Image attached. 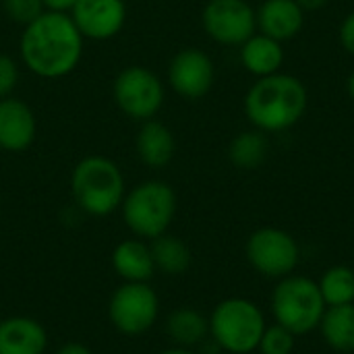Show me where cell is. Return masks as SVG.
Masks as SVG:
<instances>
[{
    "label": "cell",
    "mask_w": 354,
    "mask_h": 354,
    "mask_svg": "<svg viewBox=\"0 0 354 354\" xmlns=\"http://www.w3.org/2000/svg\"><path fill=\"white\" fill-rule=\"evenodd\" d=\"M166 332L176 346L193 348L207 340L209 319L193 307H180L168 315Z\"/></svg>",
    "instance_id": "d6986e66"
},
{
    "label": "cell",
    "mask_w": 354,
    "mask_h": 354,
    "mask_svg": "<svg viewBox=\"0 0 354 354\" xmlns=\"http://www.w3.org/2000/svg\"><path fill=\"white\" fill-rule=\"evenodd\" d=\"M346 93H348V97L354 102V68L351 71L348 79H346Z\"/></svg>",
    "instance_id": "1f68e13d"
},
{
    "label": "cell",
    "mask_w": 354,
    "mask_h": 354,
    "mask_svg": "<svg viewBox=\"0 0 354 354\" xmlns=\"http://www.w3.org/2000/svg\"><path fill=\"white\" fill-rule=\"evenodd\" d=\"M56 354H93L85 344H79V342H66V344H62Z\"/></svg>",
    "instance_id": "f1b7e54d"
},
{
    "label": "cell",
    "mask_w": 354,
    "mask_h": 354,
    "mask_svg": "<svg viewBox=\"0 0 354 354\" xmlns=\"http://www.w3.org/2000/svg\"><path fill=\"white\" fill-rule=\"evenodd\" d=\"M71 193L83 214L106 218L120 207L127 195L122 170L106 156H87L73 168Z\"/></svg>",
    "instance_id": "3957f363"
},
{
    "label": "cell",
    "mask_w": 354,
    "mask_h": 354,
    "mask_svg": "<svg viewBox=\"0 0 354 354\" xmlns=\"http://www.w3.org/2000/svg\"><path fill=\"white\" fill-rule=\"evenodd\" d=\"M239 48H241V52H239L241 64L245 66L247 73H251L257 79L280 73V68L284 64L282 41L268 37L263 33H253Z\"/></svg>",
    "instance_id": "2e32d148"
},
{
    "label": "cell",
    "mask_w": 354,
    "mask_h": 354,
    "mask_svg": "<svg viewBox=\"0 0 354 354\" xmlns=\"http://www.w3.org/2000/svg\"><path fill=\"white\" fill-rule=\"evenodd\" d=\"M317 286L328 307L354 303V270L348 266H334L326 270Z\"/></svg>",
    "instance_id": "603a6c76"
},
{
    "label": "cell",
    "mask_w": 354,
    "mask_h": 354,
    "mask_svg": "<svg viewBox=\"0 0 354 354\" xmlns=\"http://www.w3.org/2000/svg\"><path fill=\"white\" fill-rule=\"evenodd\" d=\"M268 149H270V143L266 139V133L253 129V131L239 133L230 141L228 158L241 170H255L266 162Z\"/></svg>",
    "instance_id": "7402d4cb"
},
{
    "label": "cell",
    "mask_w": 354,
    "mask_h": 354,
    "mask_svg": "<svg viewBox=\"0 0 354 354\" xmlns=\"http://www.w3.org/2000/svg\"><path fill=\"white\" fill-rule=\"evenodd\" d=\"M160 299L147 282H124L108 301V319L124 336H141L153 328Z\"/></svg>",
    "instance_id": "52a82bcc"
},
{
    "label": "cell",
    "mask_w": 354,
    "mask_h": 354,
    "mask_svg": "<svg viewBox=\"0 0 354 354\" xmlns=\"http://www.w3.org/2000/svg\"><path fill=\"white\" fill-rule=\"evenodd\" d=\"M19 81V64L12 56L0 54V100L10 97Z\"/></svg>",
    "instance_id": "484cf974"
},
{
    "label": "cell",
    "mask_w": 354,
    "mask_h": 354,
    "mask_svg": "<svg viewBox=\"0 0 354 354\" xmlns=\"http://www.w3.org/2000/svg\"><path fill=\"white\" fill-rule=\"evenodd\" d=\"M245 253L255 272L276 280L290 276L301 259V249L295 236L274 226L255 230L247 241Z\"/></svg>",
    "instance_id": "9c48e42d"
},
{
    "label": "cell",
    "mask_w": 354,
    "mask_h": 354,
    "mask_svg": "<svg viewBox=\"0 0 354 354\" xmlns=\"http://www.w3.org/2000/svg\"><path fill=\"white\" fill-rule=\"evenodd\" d=\"M295 334L282 328L280 324L268 326L261 342H259V353L261 354H290L295 351Z\"/></svg>",
    "instance_id": "cb8c5ba5"
},
{
    "label": "cell",
    "mask_w": 354,
    "mask_h": 354,
    "mask_svg": "<svg viewBox=\"0 0 354 354\" xmlns=\"http://www.w3.org/2000/svg\"><path fill=\"white\" fill-rule=\"evenodd\" d=\"M328 305L315 280L305 276H286L272 292V313L276 324L295 336L319 328Z\"/></svg>",
    "instance_id": "8992f818"
},
{
    "label": "cell",
    "mask_w": 354,
    "mask_h": 354,
    "mask_svg": "<svg viewBox=\"0 0 354 354\" xmlns=\"http://www.w3.org/2000/svg\"><path fill=\"white\" fill-rule=\"evenodd\" d=\"M112 95L129 118L145 122L151 120L164 104V83L153 71L133 64L116 75Z\"/></svg>",
    "instance_id": "ba28073f"
},
{
    "label": "cell",
    "mask_w": 354,
    "mask_h": 354,
    "mask_svg": "<svg viewBox=\"0 0 354 354\" xmlns=\"http://www.w3.org/2000/svg\"><path fill=\"white\" fill-rule=\"evenodd\" d=\"M205 33L222 46H241L257 33V12L247 0H209L201 12Z\"/></svg>",
    "instance_id": "30bf717a"
},
{
    "label": "cell",
    "mask_w": 354,
    "mask_h": 354,
    "mask_svg": "<svg viewBox=\"0 0 354 354\" xmlns=\"http://www.w3.org/2000/svg\"><path fill=\"white\" fill-rule=\"evenodd\" d=\"M46 10H56V12H71V8L77 4V0H41Z\"/></svg>",
    "instance_id": "83f0119b"
},
{
    "label": "cell",
    "mask_w": 354,
    "mask_h": 354,
    "mask_svg": "<svg viewBox=\"0 0 354 354\" xmlns=\"http://www.w3.org/2000/svg\"><path fill=\"white\" fill-rule=\"evenodd\" d=\"M151 257L156 263V270H160L166 276H180L189 270L191 266V249L187 247L185 241L172 234H162L151 241L149 245Z\"/></svg>",
    "instance_id": "44dd1931"
},
{
    "label": "cell",
    "mask_w": 354,
    "mask_h": 354,
    "mask_svg": "<svg viewBox=\"0 0 354 354\" xmlns=\"http://www.w3.org/2000/svg\"><path fill=\"white\" fill-rule=\"evenodd\" d=\"M319 330L326 344L336 353H354V303L328 307Z\"/></svg>",
    "instance_id": "ffe728a7"
},
{
    "label": "cell",
    "mask_w": 354,
    "mask_h": 354,
    "mask_svg": "<svg viewBox=\"0 0 354 354\" xmlns=\"http://www.w3.org/2000/svg\"><path fill=\"white\" fill-rule=\"evenodd\" d=\"M127 228L143 241L168 232L176 216V193L162 180H143L129 191L120 203Z\"/></svg>",
    "instance_id": "5b68a950"
},
{
    "label": "cell",
    "mask_w": 354,
    "mask_h": 354,
    "mask_svg": "<svg viewBox=\"0 0 354 354\" xmlns=\"http://www.w3.org/2000/svg\"><path fill=\"white\" fill-rule=\"evenodd\" d=\"M297 2L307 12V10H319V8H324L330 0H297Z\"/></svg>",
    "instance_id": "f546056e"
},
{
    "label": "cell",
    "mask_w": 354,
    "mask_h": 354,
    "mask_svg": "<svg viewBox=\"0 0 354 354\" xmlns=\"http://www.w3.org/2000/svg\"><path fill=\"white\" fill-rule=\"evenodd\" d=\"M309 91L305 83L286 73L257 79L245 95V116L261 133H282L292 129L307 112Z\"/></svg>",
    "instance_id": "7a4b0ae2"
},
{
    "label": "cell",
    "mask_w": 354,
    "mask_h": 354,
    "mask_svg": "<svg viewBox=\"0 0 354 354\" xmlns=\"http://www.w3.org/2000/svg\"><path fill=\"white\" fill-rule=\"evenodd\" d=\"M0 322H2V315H0Z\"/></svg>",
    "instance_id": "d6a6232c"
},
{
    "label": "cell",
    "mask_w": 354,
    "mask_h": 354,
    "mask_svg": "<svg viewBox=\"0 0 354 354\" xmlns=\"http://www.w3.org/2000/svg\"><path fill=\"white\" fill-rule=\"evenodd\" d=\"M37 133L33 110L17 97L0 100V149L21 153L31 147Z\"/></svg>",
    "instance_id": "4fadbf2b"
},
{
    "label": "cell",
    "mask_w": 354,
    "mask_h": 354,
    "mask_svg": "<svg viewBox=\"0 0 354 354\" xmlns=\"http://www.w3.org/2000/svg\"><path fill=\"white\" fill-rule=\"evenodd\" d=\"M4 15L19 25H29L31 21H35L44 10V2L41 0H0Z\"/></svg>",
    "instance_id": "d4e9b609"
},
{
    "label": "cell",
    "mask_w": 354,
    "mask_h": 354,
    "mask_svg": "<svg viewBox=\"0 0 354 354\" xmlns=\"http://www.w3.org/2000/svg\"><path fill=\"white\" fill-rule=\"evenodd\" d=\"M338 39H340V46L354 56V10H351L344 19H342V23H340V27H338Z\"/></svg>",
    "instance_id": "4316f807"
},
{
    "label": "cell",
    "mask_w": 354,
    "mask_h": 354,
    "mask_svg": "<svg viewBox=\"0 0 354 354\" xmlns=\"http://www.w3.org/2000/svg\"><path fill=\"white\" fill-rule=\"evenodd\" d=\"M112 268L124 282H147L156 272L151 249L143 239H127L112 251Z\"/></svg>",
    "instance_id": "ac0fdd59"
},
{
    "label": "cell",
    "mask_w": 354,
    "mask_h": 354,
    "mask_svg": "<svg viewBox=\"0 0 354 354\" xmlns=\"http://www.w3.org/2000/svg\"><path fill=\"white\" fill-rule=\"evenodd\" d=\"M137 156L147 168H164L172 162L176 141L172 131L160 120H145L135 139Z\"/></svg>",
    "instance_id": "e0dca14e"
},
{
    "label": "cell",
    "mask_w": 354,
    "mask_h": 354,
    "mask_svg": "<svg viewBox=\"0 0 354 354\" xmlns=\"http://www.w3.org/2000/svg\"><path fill=\"white\" fill-rule=\"evenodd\" d=\"M255 12L259 33L282 44L295 39L305 25V10L297 0H263Z\"/></svg>",
    "instance_id": "5bb4252c"
},
{
    "label": "cell",
    "mask_w": 354,
    "mask_h": 354,
    "mask_svg": "<svg viewBox=\"0 0 354 354\" xmlns=\"http://www.w3.org/2000/svg\"><path fill=\"white\" fill-rule=\"evenodd\" d=\"M158 354H195L191 348H183V346H174V348H166Z\"/></svg>",
    "instance_id": "4dcf8cb0"
},
{
    "label": "cell",
    "mask_w": 354,
    "mask_h": 354,
    "mask_svg": "<svg viewBox=\"0 0 354 354\" xmlns=\"http://www.w3.org/2000/svg\"><path fill=\"white\" fill-rule=\"evenodd\" d=\"M71 19L85 39L106 41L122 31L127 4L124 0H77Z\"/></svg>",
    "instance_id": "7c38bea8"
},
{
    "label": "cell",
    "mask_w": 354,
    "mask_h": 354,
    "mask_svg": "<svg viewBox=\"0 0 354 354\" xmlns=\"http://www.w3.org/2000/svg\"><path fill=\"white\" fill-rule=\"evenodd\" d=\"M85 37L71 15L44 10L23 27L19 52L23 64L41 79H62L71 75L83 58Z\"/></svg>",
    "instance_id": "6da1fadb"
},
{
    "label": "cell",
    "mask_w": 354,
    "mask_h": 354,
    "mask_svg": "<svg viewBox=\"0 0 354 354\" xmlns=\"http://www.w3.org/2000/svg\"><path fill=\"white\" fill-rule=\"evenodd\" d=\"M216 81L214 60L199 48H185L174 54L168 66L170 87L185 100L205 97Z\"/></svg>",
    "instance_id": "8fae6325"
},
{
    "label": "cell",
    "mask_w": 354,
    "mask_h": 354,
    "mask_svg": "<svg viewBox=\"0 0 354 354\" xmlns=\"http://www.w3.org/2000/svg\"><path fill=\"white\" fill-rule=\"evenodd\" d=\"M48 348L46 328L25 315L2 317L0 322V354H44Z\"/></svg>",
    "instance_id": "9a60e30c"
},
{
    "label": "cell",
    "mask_w": 354,
    "mask_h": 354,
    "mask_svg": "<svg viewBox=\"0 0 354 354\" xmlns=\"http://www.w3.org/2000/svg\"><path fill=\"white\" fill-rule=\"evenodd\" d=\"M209 319V338L220 351L230 354H249L259 348L266 332V317L261 309L241 297L220 301Z\"/></svg>",
    "instance_id": "277c9868"
}]
</instances>
